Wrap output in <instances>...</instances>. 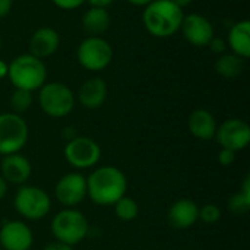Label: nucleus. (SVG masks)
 I'll list each match as a JSON object with an SVG mask.
<instances>
[{
    "instance_id": "obj_1",
    "label": "nucleus",
    "mask_w": 250,
    "mask_h": 250,
    "mask_svg": "<svg viewBox=\"0 0 250 250\" xmlns=\"http://www.w3.org/2000/svg\"><path fill=\"white\" fill-rule=\"evenodd\" d=\"M126 176L114 166L94 168L86 177V196L98 207H113L126 195Z\"/></svg>"
},
{
    "instance_id": "obj_2",
    "label": "nucleus",
    "mask_w": 250,
    "mask_h": 250,
    "mask_svg": "<svg viewBox=\"0 0 250 250\" xmlns=\"http://www.w3.org/2000/svg\"><path fill=\"white\" fill-rule=\"evenodd\" d=\"M183 18V9L170 0H154L142 12L144 28L155 38L174 37L180 31Z\"/></svg>"
},
{
    "instance_id": "obj_3",
    "label": "nucleus",
    "mask_w": 250,
    "mask_h": 250,
    "mask_svg": "<svg viewBox=\"0 0 250 250\" xmlns=\"http://www.w3.org/2000/svg\"><path fill=\"white\" fill-rule=\"evenodd\" d=\"M7 79L15 89L35 92L47 82L45 63L29 53L19 54L9 63Z\"/></svg>"
},
{
    "instance_id": "obj_4",
    "label": "nucleus",
    "mask_w": 250,
    "mask_h": 250,
    "mask_svg": "<svg viewBox=\"0 0 250 250\" xmlns=\"http://www.w3.org/2000/svg\"><path fill=\"white\" fill-rule=\"evenodd\" d=\"M38 104L45 116L51 119H63L73 111L76 95L72 88L63 82H45L38 89Z\"/></svg>"
},
{
    "instance_id": "obj_5",
    "label": "nucleus",
    "mask_w": 250,
    "mask_h": 250,
    "mask_svg": "<svg viewBox=\"0 0 250 250\" xmlns=\"http://www.w3.org/2000/svg\"><path fill=\"white\" fill-rule=\"evenodd\" d=\"M51 233L57 242L73 248L86 239L89 224L79 209L63 208L51 220Z\"/></svg>"
},
{
    "instance_id": "obj_6",
    "label": "nucleus",
    "mask_w": 250,
    "mask_h": 250,
    "mask_svg": "<svg viewBox=\"0 0 250 250\" xmlns=\"http://www.w3.org/2000/svg\"><path fill=\"white\" fill-rule=\"evenodd\" d=\"M113 57V47L104 37H85L76 48L79 66L92 73L105 70L111 64Z\"/></svg>"
},
{
    "instance_id": "obj_7",
    "label": "nucleus",
    "mask_w": 250,
    "mask_h": 250,
    "mask_svg": "<svg viewBox=\"0 0 250 250\" xmlns=\"http://www.w3.org/2000/svg\"><path fill=\"white\" fill-rule=\"evenodd\" d=\"M13 207L22 218L28 221H38L48 215L51 209V199L44 189L32 185H22L15 193Z\"/></svg>"
},
{
    "instance_id": "obj_8",
    "label": "nucleus",
    "mask_w": 250,
    "mask_h": 250,
    "mask_svg": "<svg viewBox=\"0 0 250 250\" xmlns=\"http://www.w3.org/2000/svg\"><path fill=\"white\" fill-rule=\"evenodd\" d=\"M29 127L26 120L16 113L0 114V155L18 154L26 145Z\"/></svg>"
},
{
    "instance_id": "obj_9",
    "label": "nucleus",
    "mask_w": 250,
    "mask_h": 250,
    "mask_svg": "<svg viewBox=\"0 0 250 250\" xmlns=\"http://www.w3.org/2000/svg\"><path fill=\"white\" fill-rule=\"evenodd\" d=\"M64 158L76 170L95 167L101 160V148L97 141L88 136H76L64 145Z\"/></svg>"
},
{
    "instance_id": "obj_10",
    "label": "nucleus",
    "mask_w": 250,
    "mask_h": 250,
    "mask_svg": "<svg viewBox=\"0 0 250 250\" xmlns=\"http://www.w3.org/2000/svg\"><path fill=\"white\" fill-rule=\"evenodd\" d=\"M54 196L64 208H76L86 198V177L78 171L62 176L56 183Z\"/></svg>"
},
{
    "instance_id": "obj_11",
    "label": "nucleus",
    "mask_w": 250,
    "mask_h": 250,
    "mask_svg": "<svg viewBox=\"0 0 250 250\" xmlns=\"http://www.w3.org/2000/svg\"><path fill=\"white\" fill-rule=\"evenodd\" d=\"M221 148L231 149L234 152L243 151L250 142V126L242 119H227L218 125L214 136Z\"/></svg>"
},
{
    "instance_id": "obj_12",
    "label": "nucleus",
    "mask_w": 250,
    "mask_h": 250,
    "mask_svg": "<svg viewBox=\"0 0 250 250\" xmlns=\"http://www.w3.org/2000/svg\"><path fill=\"white\" fill-rule=\"evenodd\" d=\"M183 38L193 47H207L215 35L212 22L201 13H188L183 18L180 31Z\"/></svg>"
},
{
    "instance_id": "obj_13",
    "label": "nucleus",
    "mask_w": 250,
    "mask_h": 250,
    "mask_svg": "<svg viewBox=\"0 0 250 250\" xmlns=\"http://www.w3.org/2000/svg\"><path fill=\"white\" fill-rule=\"evenodd\" d=\"M34 243L32 230L19 220H6L0 227V245L3 250H29Z\"/></svg>"
},
{
    "instance_id": "obj_14",
    "label": "nucleus",
    "mask_w": 250,
    "mask_h": 250,
    "mask_svg": "<svg viewBox=\"0 0 250 250\" xmlns=\"http://www.w3.org/2000/svg\"><path fill=\"white\" fill-rule=\"evenodd\" d=\"M60 47V34L51 26H40L37 28L28 41V53L45 60L51 57Z\"/></svg>"
},
{
    "instance_id": "obj_15",
    "label": "nucleus",
    "mask_w": 250,
    "mask_h": 250,
    "mask_svg": "<svg viewBox=\"0 0 250 250\" xmlns=\"http://www.w3.org/2000/svg\"><path fill=\"white\" fill-rule=\"evenodd\" d=\"M0 171L1 177L9 185H26L32 174V166L26 157H23L21 152L4 155L0 163Z\"/></svg>"
},
{
    "instance_id": "obj_16",
    "label": "nucleus",
    "mask_w": 250,
    "mask_h": 250,
    "mask_svg": "<svg viewBox=\"0 0 250 250\" xmlns=\"http://www.w3.org/2000/svg\"><path fill=\"white\" fill-rule=\"evenodd\" d=\"M107 95H108L107 82L100 76H92L81 83L76 94V100L83 108L97 110L103 107V104L107 100Z\"/></svg>"
},
{
    "instance_id": "obj_17",
    "label": "nucleus",
    "mask_w": 250,
    "mask_h": 250,
    "mask_svg": "<svg viewBox=\"0 0 250 250\" xmlns=\"http://www.w3.org/2000/svg\"><path fill=\"white\" fill-rule=\"evenodd\" d=\"M199 207L195 201L182 198L171 204L167 218L173 229L177 230H188L198 221Z\"/></svg>"
},
{
    "instance_id": "obj_18",
    "label": "nucleus",
    "mask_w": 250,
    "mask_h": 250,
    "mask_svg": "<svg viewBox=\"0 0 250 250\" xmlns=\"http://www.w3.org/2000/svg\"><path fill=\"white\" fill-rule=\"evenodd\" d=\"M218 123L215 120V116L205 108H198L189 114L188 129L192 133V136H195L196 139L201 141L214 139Z\"/></svg>"
},
{
    "instance_id": "obj_19",
    "label": "nucleus",
    "mask_w": 250,
    "mask_h": 250,
    "mask_svg": "<svg viewBox=\"0 0 250 250\" xmlns=\"http://www.w3.org/2000/svg\"><path fill=\"white\" fill-rule=\"evenodd\" d=\"M227 47L243 60L250 57V21L242 19L231 25L227 34Z\"/></svg>"
},
{
    "instance_id": "obj_20",
    "label": "nucleus",
    "mask_w": 250,
    "mask_h": 250,
    "mask_svg": "<svg viewBox=\"0 0 250 250\" xmlns=\"http://www.w3.org/2000/svg\"><path fill=\"white\" fill-rule=\"evenodd\" d=\"M81 25L86 37H103L111 25V16L107 9L89 6L82 15Z\"/></svg>"
},
{
    "instance_id": "obj_21",
    "label": "nucleus",
    "mask_w": 250,
    "mask_h": 250,
    "mask_svg": "<svg viewBox=\"0 0 250 250\" xmlns=\"http://www.w3.org/2000/svg\"><path fill=\"white\" fill-rule=\"evenodd\" d=\"M214 69L221 78L234 79L242 75V72L245 69V60L242 57L233 54L231 51H226L224 54L218 56V59L215 60Z\"/></svg>"
},
{
    "instance_id": "obj_22",
    "label": "nucleus",
    "mask_w": 250,
    "mask_h": 250,
    "mask_svg": "<svg viewBox=\"0 0 250 250\" xmlns=\"http://www.w3.org/2000/svg\"><path fill=\"white\" fill-rule=\"evenodd\" d=\"M113 207H114L116 217L122 221H126V223L133 221L139 215V207H138L136 201L126 195L123 198H120Z\"/></svg>"
},
{
    "instance_id": "obj_23",
    "label": "nucleus",
    "mask_w": 250,
    "mask_h": 250,
    "mask_svg": "<svg viewBox=\"0 0 250 250\" xmlns=\"http://www.w3.org/2000/svg\"><path fill=\"white\" fill-rule=\"evenodd\" d=\"M32 103H34L32 92L23 91V89H13V92L10 95L12 113H16V114L22 116L23 113H26L31 108Z\"/></svg>"
},
{
    "instance_id": "obj_24",
    "label": "nucleus",
    "mask_w": 250,
    "mask_h": 250,
    "mask_svg": "<svg viewBox=\"0 0 250 250\" xmlns=\"http://www.w3.org/2000/svg\"><path fill=\"white\" fill-rule=\"evenodd\" d=\"M229 208H230L231 214H234L237 217L245 215L249 212L250 209V198L243 195L242 192H239V193L231 196V199L229 202Z\"/></svg>"
},
{
    "instance_id": "obj_25",
    "label": "nucleus",
    "mask_w": 250,
    "mask_h": 250,
    "mask_svg": "<svg viewBox=\"0 0 250 250\" xmlns=\"http://www.w3.org/2000/svg\"><path fill=\"white\" fill-rule=\"evenodd\" d=\"M221 218V209L214 204H207L199 208L198 220H201L205 224H215Z\"/></svg>"
},
{
    "instance_id": "obj_26",
    "label": "nucleus",
    "mask_w": 250,
    "mask_h": 250,
    "mask_svg": "<svg viewBox=\"0 0 250 250\" xmlns=\"http://www.w3.org/2000/svg\"><path fill=\"white\" fill-rule=\"evenodd\" d=\"M207 47H208L214 54H218V56L224 54V53L229 50L226 40H224V38H221V37H217V35H214V37H212V40L208 42V45H207Z\"/></svg>"
},
{
    "instance_id": "obj_27",
    "label": "nucleus",
    "mask_w": 250,
    "mask_h": 250,
    "mask_svg": "<svg viewBox=\"0 0 250 250\" xmlns=\"http://www.w3.org/2000/svg\"><path fill=\"white\" fill-rule=\"evenodd\" d=\"M51 3L62 10H75L86 3V0H51Z\"/></svg>"
},
{
    "instance_id": "obj_28",
    "label": "nucleus",
    "mask_w": 250,
    "mask_h": 250,
    "mask_svg": "<svg viewBox=\"0 0 250 250\" xmlns=\"http://www.w3.org/2000/svg\"><path fill=\"white\" fill-rule=\"evenodd\" d=\"M236 154L234 151L231 149H226V148H221L220 152H218V163L224 167H229L231 166L234 161H236Z\"/></svg>"
},
{
    "instance_id": "obj_29",
    "label": "nucleus",
    "mask_w": 250,
    "mask_h": 250,
    "mask_svg": "<svg viewBox=\"0 0 250 250\" xmlns=\"http://www.w3.org/2000/svg\"><path fill=\"white\" fill-rule=\"evenodd\" d=\"M13 7V0H0V19L6 18Z\"/></svg>"
},
{
    "instance_id": "obj_30",
    "label": "nucleus",
    "mask_w": 250,
    "mask_h": 250,
    "mask_svg": "<svg viewBox=\"0 0 250 250\" xmlns=\"http://www.w3.org/2000/svg\"><path fill=\"white\" fill-rule=\"evenodd\" d=\"M116 0H86V3L91 7H103V9H108Z\"/></svg>"
},
{
    "instance_id": "obj_31",
    "label": "nucleus",
    "mask_w": 250,
    "mask_h": 250,
    "mask_svg": "<svg viewBox=\"0 0 250 250\" xmlns=\"http://www.w3.org/2000/svg\"><path fill=\"white\" fill-rule=\"evenodd\" d=\"M42 250H73L72 246H69V245H64V243H60V242H53V243H48L45 248Z\"/></svg>"
},
{
    "instance_id": "obj_32",
    "label": "nucleus",
    "mask_w": 250,
    "mask_h": 250,
    "mask_svg": "<svg viewBox=\"0 0 250 250\" xmlns=\"http://www.w3.org/2000/svg\"><path fill=\"white\" fill-rule=\"evenodd\" d=\"M62 136L69 142V141H72L73 138H76L78 133H76V129H73L72 126H67V127H64V129L62 130Z\"/></svg>"
},
{
    "instance_id": "obj_33",
    "label": "nucleus",
    "mask_w": 250,
    "mask_h": 250,
    "mask_svg": "<svg viewBox=\"0 0 250 250\" xmlns=\"http://www.w3.org/2000/svg\"><path fill=\"white\" fill-rule=\"evenodd\" d=\"M7 69H9V63L0 59V81L7 78Z\"/></svg>"
},
{
    "instance_id": "obj_34",
    "label": "nucleus",
    "mask_w": 250,
    "mask_h": 250,
    "mask_svg": "<svg viewBox=\"0 0 250 250\" xmlns=\"http://www.w3.org/2000/svg\"><path fill=\"white\" fill-rule=\"evenodd\" d=\"M126 1L132 6H136V7H145L149 3H152L154 0H126Z\"/></svg>"
},
{
    "instance_id": "obj_35",
    "label": "nucleus",
    "mask_w": 250,
    "mask_h": 250,
    "mask_svg": "<svg viewBox=\"0 0 250 250\" xmlns=\"http://www.w3.org/2000/svg\"><path fill=\"white\" fill-rule=\"evenodd\" d=\"M6 193H7V183H6V180L0 176V201L6 196Z\"/></svg>"
},
{
    "instance_id": "obj_36",
    "label": "nucleus",
    "mask_w": 250,
    "mask_h": 250,
    "mask_svg": "<svg viewBox=\"0 0 250 250\" xmlns=\"http://www.w3.org/2000/svg\"><path fill=\"white\" fill-rule=\"evenodd\" d=\"M170 1H173L174 4H177L182 9H185V7H188V6H190L193 3V0H170Z\"/></svg>"
},
{
    "instance_id": "obj_37",
    "label": "nucleus",
    "mask_w": 250,
    "mask_h": 250,
    "mask_svg": "<svg viewBox=\"0 0 250 250\" xmlns=\"http://www.w3.org/2000/svg\"><path fill=\"white\" fill-rule=\"evenodd\" d=\"M0 50H1V37H0Z\"/></svg>"
}]
</instances>
